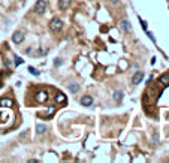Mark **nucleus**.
I'll return each mask as SVG.
<instances>
[{
    "instance_id": "nucleus-1",
    "label": "nucleus",
    "mask_w": 169,
    "mask_h": 163,
    "mask_svg": "<svg viewBox=\"0 0 169 163\" xmlns=\"http://www.w3.org/2000/svg\"><path fill=\"white\" fill-rule=\"evenodd\" d=\"M61 29H63V21H61L60 18H52L51 23H49V30L54 32V33H57Z\"/></svg>"
},
{
    "instance_id": "nucleus-2",
    "label": "nucleus",
    "mask_w": 169,
    "mask_h": 163,
    "mask_svg": "<svg viewBox=\"0 0 169 163\" xmlns=\"http://www.w3.org/2000/svg\"><path fill=\"white\" fill-rule=\"evenodd\" d=\"M45 9H47V2L45 0H38L36 5H34V8H33V12L41 15V14L45 12Z\"/></svg>"
},
{
    "instance_id": "nucleus-3",
    "label": "nucleus",
    "mask_w": 169,
    "mask_h": 163,
    "mask_svg": "<svg viewBox=\"0 0 169 163\" xmlns=\"http://www.w3.org/2000/svg\"><path fill=\"white\" fill-rule=\"evenodd\" d=\"M47 100H48V93L47 91H38L36 93V102H39V103H45Z\"/></svg>"
},
{
    "instance_id": "nucleus-4",
    "label": "nucleus",
    "mask_w": 169,
    "mask_h": 163,
    "mask_svg": "<svg viewBox=\"0 0 169 163\" xmlns=\"http://www.w3.org/2000/svg\"><path fill=\"white\" fill-rule=\"evenodd\" d=\"M23 40H24V33L23 32H15L12 35V42L14 44H21Z\"/></svg>"
},
{
    "instance_id": "nucleus-5",
    "label": "nucleus",
    "mask_w": 169,
    "mask_h": 163,
    "mask_svg": "<svg viewBox=\"0 0 169 163\" xmlns=\"http://www.w3.org/2000/svg\"><path fill=\"white\" fill-rule=\"evenodd\" d=\"M142 78H144V72H135V75L132 76V84L133 85H138L142 81Z\"/></svg>"
},
{
    "instance_id": "nucleus-6",
    "label": "nucleus",
    "mask_w": 169,
    "mask_h": 163,
    "mask_svg": "<svg viewBox=\"0 0 169 163\" xmlns=\"http://www.w3.org/2000/svg\"><path fill=\"white\" fill-rule=\"evenodd\" d=\"M0 106H3V108H12L14 106V100L9 99V97H3V99H0Z\"/></svg>"
},
{
    "instance_id": "nucleus-7",
    "label": "nucleus",
    "mask_w": 169,
    "mask_h": 163,
    "mask_svg": "<svg viewBox=\"0 0 169 163\" xmlns=\"http://www.w3.org/2000/svg\"><path fill=\"white\" fill-rule=\"evenodd\" d=\"M81 105L82 106H91L93 105V97L91 96H82L81 97Z\"/></svg>"
},
{
    "instance_id": "nucleus-8",
    "label": "nucleus",
    "mask_w": 169,
    "mask_h": 163,
    "mask_svg": "<svg viewBox=\"0 0 169 163\" xmlns=\"http://www.w3.org/2000/svg\"><path fill=\"white\" fill-rule=\"evenodd\" d=\"M54 99H56L57 103H65V102H66V96H65L63 93H57Z\"/></svg>"
},
{
    "instance_id": "nucleus-9",
    "label": "nucleus",
    "mask_w": 169,
    "mask_h": 163,
    "mask_svg": "<svg viewBox=\"0 0 169 163\" xmlns=\"http://www.w3.org/2000/svg\"><path fill=\"white\" fill-rule=\"evenodd\" d=\"M36 132H38V135H43V133L47 132V126L38 123V124H36Z\"/></svg>"
},
{
    "instance_id": "nucleus-10",
    "label": "nucleus",
    "mask_w": 169,
    "mask_h": 163,
    "mask_svg": "<svg viewBox=\"0 0 169 163\" xmlns=\"http://www.w3.org/2000/svg\"><path fill=\"white\" fill-rule=\"evenodd\" d=\"M159 82L162 84V85H169V72H168L166 75H163V76H160V78H159Z\"/></svg>"
},
{
    "instance_id": "nucleus-11",
    "label": "nucleus",
    "mask_w": 169,
    "mask_h": 163,
    "mask_svg": "<svg viewBox=\"0 0 169 163\" xmlns=\"http://www.w3.org/2000/svg\"><path fill=\"white\" fill-rule=\"evenodd\" d=\"M70 0H58V8L60 9H67Z\"/></svg>"
},
{
    "instance_id": "nucleus-12",
    "label": "nucleus",
    "mask_w": 169,
    "mask_h": 163,
    "mask_svg": "<svg viewBox=\"0 0 169 163\" xmlns=\"http://www.w3.org/2000/svg\"><path fill=\"white\" fill-rule=\"evenodd\" d=\"M120 27H121V30H124V32H130V24L127 23V21H121L120 23Z\"/></svg>"
},
{
    "instance_id": "nucleus-13",
    "label": "nucleus",
    "mask_w": 169,
    "mask_h": 163,
    "mask_svg": "<svg viewBox=\"0 0 169 163\" xmlns=\"http://www.w3.org/2000/svg\"><path fill=\"white\" fill-rule=\"evenodd\" d=\"M54 111H56V106H54V105H51V106H48V109L45 111V112H43V115H45V117L52 115V114H54Z\"/></svg>"
},
{
    "instance_id": "nucleus-14",
    "label": "nucleus",
    "mask_w": 169,
    "mask_h": 163,
    "mask_svg": "<svg viewBox=\"0 0 169 163\" xmlns=\"http://www.w3.org/2000/svg\"><path fill=\"white\" fill-rule=\"evenodd\" d=\"M79 90V85L76 84V82H74V84H69V91L70 93H76Z\"/></svg>"
},
{
    "instance_id": "nucleus-15",
    "label": "nucleus",
    "mask_w": 169,
    "mask_h": 163,
    "mask_svg": "<svg viewBox=\"0 0 169 163\" xmlns=\"http://www.w3.org/2000/svg\"><path fill=\"white\" fill-rule=\"evenodd\" d=\"M114 100L121 102V100H123V91H115V93H114Z\"/></svg>"
},
{
    "instance_id": "nucleus-16",
    "label": "nucleus",
    "mask_w": 169,
    "mask_h": 163,
    "mask_svg": "<svg viewBox=\"0 0 169 163\" xmlns=\"http://www.w3.org/2000/svg\"><path fill=\"white\" fill-rule=\"evenodd\" d=\"M29 72H30L32 75H34V76H38V75H39V71H38V69H34L33 66H29Z\"/></svg>"
},
{
    "instance_id": "nucleus-17",
    "label": "nucleus",
    "mask_w": 169,
    "mask_h": 163,
    "mask_svg": "<svg viewBox=\"0 0 169 163\" xmlns=\"http://www.w3.org/2000/svg\"><path fill=\"white\" fill-rule=\"evenodd\" d=\"M24 62V60L21 58V57H18V55H15V66H18V64H21Z\"/></svg>"
},
{
    "instance_id": "nucleus-18",
    "label": "nucleus",
    "mask_w": 169,
    "mask_h": 163,
    "mask_svg": "<svg viewBox=\"0 0 169 163\" xmlns=\"http://www.w3.org/2000/svg\"><path fill=\"white\" fill-rule=\"evenodd\" d=\"M139 20H141V18H139ZM141 24H142V29H144V30L147 32V23H145L144 20H141Z\"/></svg>"
},
{
    "instance_id": "nucleus-19",
    "label": "nucleus",
    "mask_w": 169,
    "mask_h": 163,
    "mask_svg": "<svg viewBox=\"0 0 169 163\" xmlns=\"http://www.w3.org/2000/svg\"><path fill=\"white\" fill-rule=\"evenodd\" d=\"M54 64H56V66H60V64H61V60H60V58H56V60H54Z\"/></svg>"
},
{
    "instance_id": "nucleus-20",
    "label": "nucleus",
    "mask_w": 169,
    "mask_h": 163,
    "mask_svg": "<svg viewBox=\"0 0 169 163\" xmlns=\"http://www.w3.org/2000/svg\"><path fill=\"white\" fill-rule=\"evenodd\" d=\"M109 2H111V3H114V5H117V3L120 2V0H109Z\"/></svg>"
}]
</instances>
